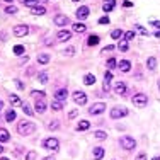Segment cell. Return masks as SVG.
<instances>
[{"label":"cell","instance_id":"6da1fadb","mask_svg":"<svg viewBox=\"0 0 160 160\" xmlns=\"http://www.w3.org/2000/svg\"><path fill=\"white\" fill-rule=\"evenodd\" d=\"M36 131V125L34 123H31V121H22L17 125V133L22 135V136H29L31 133Z\"/></svg>","mask_w":160,"mask_h":160},{"label":"cell","instance_id":"7a4b0ae2","mask_svg":"<svg viewBox=\"0 0 160 160\" xmlns=\"http://www.w3.org/2000/svg\"><path fill=\"white\" fill-rule=\"evenodd\" d=\"M119 145L123 146L125 150H133V148L136 146V141L133 140V136L125 135V136H121V138H119Z\"/></svg>","mask_w":160,"mask_h":160},{"label":"cell","instance_id":"3957f363","mask_svg":"<svg viewBox=\"0 0 160 160\" xmlns=\"http://www.w3.org/2000/svg\"><path fill=\"white\" fill-rule=\"evenodd\" d=\"M43 148H46L49 152H58V148H60V141L56 138H46L43 141Z\"/></svg>","mask_w":160,"mask_h":160},{"label":"cell","instance_id":"277c9868","mask_svg":"<svg viewBox=\"0 0 160 160\" xmlns=\"http://www.w3.org/2000/svg\"><path fill=\"white\" fill-rule=\"evenodd\" d=\"M146 102H148V97H146L143 92H138V94L133 96V104H135V106H138V107H145Z\"/></svg>","mask_w":160,"mask_h":160},{"label":"cell","instance_id":"5b68a950","mask_svg":"<svg viewBox=\"0 0 160 160\" xmlns=\"http://www.w3.org/2000/svg\"><path fill=\"white\" fill-rule=\"evenodd\" d=\"M128 116V109L126 107H112L111 109V118L112 119H121Z\"/></svg>","mask_w":160,"mask_h":160},{"label":"cell","instance_id":"8992f818","mask_svg":"<svg viewBox=\"0 0 160 160\" xmlns=\"http://www.w3.org/2000/svg\"><path fill=\"white\" fill-rule=\"evenodd\" d=\"M104 111H106V104H104V102H96V104H92L90 107H89V114H92V116H96V114H102Z\"/></svg>","mask_w":160,"mask_h":160},{"label":"cell","instance_id":"52a82bcc","mask_svg":"<svg viewBox=\"0 0 160 160\" xmlns=\"http://www.w3.org/2000/svg\"><path fill=\"white\" fill-rule=\"evenodd\" d=\"M28 34H29V26H26V24H19V26L14 28L15 38H24V36H28Z\"/></svg>","mask_w":160,"mask_h":160},{"label":"cell","instance_id":"ba28073f","mask_svg":"<svg viewBox=\"0 0 160 160\" xmlns=\"http://www.w3.org/2000/svg\"><path fill=\"white\" fill-rule=\"evenodd\" d=\"M73 102L78 104V106H85V104H87V96H85V92H82V90L73 92Z\"/></svg>","mask_w":160,"mask_h":160},{"label":"cell","instance_id":"9c48e42d","mask_svg":"<svg viewBox=\"0 0 160 160\" xmlns=\"http://www.w3.org/2000/svg\"><path fill=\"white\" fill-rule=\"evenodd\" d=\"M77 19L78 21H84V19H87L89 15H90V9L87 7V5H82V7H78L77 9Z\"/></svg>","mask_w":160,"mask_h":160},{"label":"cell","instance_id":"30bf717a","mask_svg":"<svg viewBox=\"0 0 160 160\" xmlns=\"http://www.w3.org/2000/svg\"><path fill=\"white\" fill-rule=\"evenodd\" d=\"M53 22H55L58 28H65L67 24H70V19H68V15H65V14H58V15H55Z\"/></svg>","mask_w":160,"mask_h":160},{"label":"cell","instance_id":"8fae6325","mask_svg":"<svg viewBox=\"0 0 160 160\" xmlns=\"http://www.w3.org/2000/svg\"><path fill=\"white\" fill-rule=\"evenodd\" d=\"M70 38H72V33H70V31H67V29H62V31H58V34H56V39H58L60 43L68 41Z\"/></svg>","mask_w":160,"mask_h":160},{"label":"cell","instance_id":"7c38bea8","mask_svg":"<svg viewBox=\"0 0 160 160\" xmlns=\"http://www.w3.org/2000/svg\"><path fill=\"white\" fill-rule=\"evenodd\" d=\"M67 97H68V90H67V89H58V90L55 92V99L60 101V102H65Z\"/></svg>","mask_w":160,"mask_h":160},{"label":"cell","instance_id":"4fadbf2b","mask_svg":"<svg viewBox=\"0 0 160 160\" xmlns=\"http://www.w3.org/2000/svg\"><path fill=\"white\" fill-rule=\"evenodd\" d=\"M46 109H48V104H46L44 101H36L34 111L38 112V114H43V112H46Z\"/></svg>","mask_w":160,"mask_h":160},{"label":"cell","instance_id":"5bb4252c","mask_svg":"<svg viewBox=\"0 0 160 160\" xmlns=\"http://www.w3.org/2000/svg\"><path fill=\"white\" fill-rule=\"evenodd\" d=\"M111 80H112V73L107 70L104 73V84H102V87H104V92H107L109 89H111Z\"/></svg>","mask_w":160,"mask_h":160},{"label":"cell","instance_id":"9a60e30c","mask_svg":"<svg viewBox=\"0 0 160 160\" xmlns=\"http://www.w3.org/2000/svg\"><path fill=\"white\" fill-rule=\"evenodd\" d=\"M114 7H116V0H104V4H102V10L104 12H111Z\"/></svg>","mask_w":160,"mask_h":160},{"label":"cell","instance_id":"2e32d148","mask_svg":"<svg viewBox=\"0 0 160 160\" xmlns=\"http://www.w3.org/2000/svg\"><path fill=\"white\" fill-rule=\"evenodd\" d=\"M114 92H116L118 96H125L126 94V84L125 82H118V84L114 85Z\"/></svg>","mask_w":160,"mask_h":160},{"label":"cell","instance_id":"e0dca14e","mask_svg":"<svg viewBox=\"0 0 160 160\" xmlns=\"http://www.w3.org/2000/svg\"><path fill=\"white\" fill-rule=\"evenodd\" d=\"M118 67H119V70H121V72H130V70H131V63L128 62V60H121V62L118 63Z\"/></svg>","mask_w":160,"mask_h":160},{"label":"cell","instance_id":"ac0fdd59","mask_svg":"<svg viewBox=\"0 0 160 160\" xmlns=\"http://www.w3.org/2000/svg\"><path fill=\"white\" fill-rule=\"evenodd\" d=\"M104 153H106V150L102 148V146H96V148H94V159H96V160H102Z\"/></svg>","mask_w":160,"mask_h":160},{"label":"cell","instance_id":"d6986e66","mask_svg":"<svg viewBox=\"0 0 160 160\" xmlns=\"http://www.w3.org/2000/svg\"><path fill=\"white\" fill-rule=\"evenodd\" d=\"M90 128V123L87 121V119H82V121H78V125H77V131H85V130H89Z\"/></svg>","mask_w":160,"mask_h":160},{"label":"cell","instance_id":"ffe728a7","mask_svg":"<svg viewBox=\"0 0 160 160\" xmlns=\"http://www.w3.org/2000/svg\"><path fill=\"white\" fill-rule=\"evenodd\" d=\"M9 101H10V104L12 106H21L22 107V101L19 96H15V94H9Z\"/></svg>","mask_w":160,"mask_h":160},{"label":"cell","instance_id":"44dd1931","mask_svg":"<svg viewBox=\"0 0 160 160\" xmlns=\"http://www.w3.org/2000/svg\"><path fill=\"white\" fill-rule=\"evenodd\" d=\"M31 14H34V15H44V14H46V7H43V5H36V7L31 9Z\"/></svg>","mask_w":160,"mask_h":160},{"label":"cell","instance_id":"7402d4cb","mask_svg":"<svg viewBox=\"0 0 160 160\" xmlns=\"http://www.w3.org/2000/svg\"><path fill=\"white\" fill-rule=\"evenodd\" d=\"M9 140H10L9 131L5 130V128H0V143H5V141H9Z\"/></svg>","mask_w":160,"mask_h":160},{"label":"cell","instance_id":"603a6c76","mask_svg":"<svg viewBox=\"0 0 160 160\" xmlns=\"http://www.w3.org/2000/svg\"><path fill=\"white\" fill-rule=\"evenodd\" d=\"M38 63L39 65H46V63H49V55L48 53H41V55H38Z\"/></svg>","mask_w":160,"mask_h":160},{"label":"cell","instance_id":"cb8c5ba5","mask_svg":"<svg viewBox=\"0 0 160 160\" xmlns=\"http://www.w3.org/2000/svg\"><path fill=\"white\" fill-rule=\"evenodd\" d=\"M99 41H101V38H99L97 34H90L89 39H87V44H89V46H96V44H99Z\"/></svg>","mask_w":160,"mask_h":160},{"label":"cell","instance_id":"d4e9b609","mask_svg":"<svg viewBox=\"0 0 160 160\" xmlns=\"http://www.w3.org/2000/svg\"><path fill=\"white\" fill-rule=\"evenodd\" d=\"M15 118H17V114H15L14 109H9V111L5 112V121H7V123H12V121H15Z\"/></svg>","mask_w":160,"mask_h":160},{"label":"cell","instance_id":"484cf974","mask_svg":"<svg viewBox=\"0 0 160 160\" xmlns=\"http://www.w3.org/2000/svg\"><path fill=\"white\" fill-rule=\"evenodd\" d=\"M84 84L85 85H94L96 84V77H94V73H87V75L84 77Z\"/></svg>","mask_w":160,"mask_h":160},{"label":"cell","instance_id":"4316f807","mask_svg":"<svg viewBox=\"0 0 160 160\" xmlns=\"http://www.w3.org/2000/svg\"><path fill=\"white\" fill-rule=\"evenodd\" d=\"M72 28H73V31H75V33H78V34H80V33H85L87 26H85V24H82V22H77V24H73Z\"/></svg>","mask_w":160,"mask_h":160},{"label":"cell","instance_id":"83f0119b","mask_svg":"<svg viewBox=\"0 0 160 160\" xmlns=\"http://www.w3.org/2000/svg\"><path fill=\"white\" fill-rule=\"evenodd\" d=\"M31 96H33L36 101H44V92L43 90H33L31 92Z\"/></svg>","mask_w":160,"mask_h":160},{"label":"cell","instance_id":"f1b7e54d","mask_svg":"<svg viewBox=\"0 0 160 160\" xmlns=\"http://www.w3.org/2000/svg\"><path fill=\"white\" fill-rule=\"evenodd\" d=\"M146 67H148V70H155L157 68V60H155L153 56H150V58L146 60Z\"/></svg>","mask_w":160,"mask_h":160},{"label":"cell","instance_id":"f546056e","mask_svg":"<svg viewBox=\"0 0 160 160\" xmlns=\"http://www.w3.org/2000/svg\"><path fill=\"white\" fill-rule=\"evenodd\" d=\"M123 36H125V33H123L121 29H114V31L111 33V38H112V39H119V38H123Z\"/></svg>","mask_w":160,"mask_h":160},{"label":"cell","instance_id":"4dcf8cb0","mask_svg":"<svg viewBox=\"0 0 160 160\" xmlns=\"http://www.w3.org/2000/svg\"><path fill=\"white\" fill-rule=\"evenodd\" d=\"M106 67H107L109 70H112V68H116V67H118V62H116L114 58H109V60L106 62Z\"/></svg>","mask_w":160,"mask_h":160},{"label":"cell","instance_id":"1f68e13d","mask_svg":"<svg viewBox=\"0 0 160 160\" xmlns=\"http://www.w3.org/2000/svg\"><path fill=\"white\" fill-rule=\"evenodd\" d=\"M51 109H53V111H62V109H63V102H60V101L51 102Z\"/></svg>","mask_w":160,"mask_h":160},{"label":"cell","instance_id":"d6a6232c","mask_svg":"<svg viewBox=\"0 0 160 160\" xmlns=\"http://www.w3.org/2000/svg\"><path fill=\"white\" fill-rule=\"evenodd\" d=\"M38 80H39L41 84H48V73H44V72L38 73Z\"/></svg>","mask_w":160,"mask_h":160},{"label":"cell","instance_id":"836d02e7","mask_svg":"<svg viewBox=\"0 0 160 160\" xmlns=\"http://www.w3.org/2000/svg\"><path fill=\"white\" fill-rule=\"evenodd\" d=\"M24 46H21V44H17V46H14V55H17V56H22L24 55Z\"/></svg>","mask_w":160,"mask_h":160},{"label":"cell","instance_id":"e575fe53","mask_svg":"<svg viewBox=\"0 0 160 160\" xmlns=\"http://www.w3.org/2000/svg\"><path fill=\"white\" fill-rule=\"evenodd\" d=\"M118 48H119V51H128V41H125V39H121L119 41V44H118Z\"/></svg>","mask_w":160,"mask_h":160},{"label":"cell","instance_id":"d590c367","mask_svg":"<svg viewBox=\"0 0 160 160\" xmlns=\"http://www.w3.org/2000/svg\"><path fill=\"white\" fill-rule=\"evenodd\" d=\"M133 38H135V31H126L125 36H123V39H125V41H131Z\"/></svg>","mask_w":160,"mask_h":160},{"label":"cell","instance_id":"8d00e7d4","mask_svg":"<svg viewBox=\"0 0 160 160\" xmlns=\"http://www.w3.org/2000/svg\"><path fill=\"white\" fill-rule=\"evenodd\" d=\"M94 136H96L97 140H106V138H107V133H104V131H101V130H99V131L94 133Z\"/></svg>","mask_w":160,"mask_h":160},{"label":"cell","instance_id":"74e56055","mask_svg":"<svg viewBox=\"0 0 160 160\" xmlns=\"http://www.w3.org/2000/svg\"><path fill=\"white\" fill-rule=\"evenodd\" d=\"M22 111H24V114H28V116H33V114H34V111H33V109H31L28 104L22 106Z\"/></svg>","mask_w":160,"mask_h":160},{"label":"cell","instance_id":"f35d334b","mask_svg":"<svg viewBox=\"0 0 160 160\" xmlns=\"http://www.w3.org/2000/svg\"><path fill=\"white\" fill-rule=\"evenodd\" d=\"M24 5H29V7H36L38 5V0H22Z\"/></svg>","mask_w":160,"mask_h":160},{"label":"cell","instance_id":"ab89813d","mask_svg":"<svg viewBox=\"0 0 160 160\" xmlns=\"http://www.w3.org/2000/svg\"><path fill=\"white\" fill-rule=\"evenodd\" d=\"M65 55H67V56H73V55H75V48H73V46H68V48L65 49Z\"/></svg>","mask_w":160,"mask_h":160},{"label":"cell","instance_id":"60d3db41","mask_svg":"<svg viewBox=\"0 0 160 160\" xmlns=\"http://www.w3.org/2000/svg\"><path fill=\"white\" fill-rule=\"evenodd\" d=\"M135 28L138 29V31H140V33H141V34H143V36H148V31H146V29L143 28V26H140V24H136Z\"/></svg>","mask_w":160,"mask_h":160},{"label":"cell","instance_id":"b9f144b4","mask_svg":"<svg viewBox=\"0 0 160 160\" xmlns=\"http://www.w3.org/2000/svg\"><path fill=\"white\" fill-rule=\"evenodd\" d=\"M58 126H60V123H58V121H51V123H48V128H49V130H56Z\"/></svg>","mask_w":160,"mask_h":160},{"label":"cell","instance_id":"7bdbcfd3","mask_svg":"<svg viewBox=\"0 0 160 160\" xmlns=\"http://www.w3.org/2000/svg\"><path fill=\"white\" fill-rule=\"evenodd\" d=\"M99 24L107 26V24H109V17H107V15H106V17H101V19H99Z\"/></svg>","mask_w":160,"mask_h":160},{"label":"cell","instance_id":"ee69618b","mask_svg":"<svg viewBox=\"0 0 160 160\" xmlns=\"http://www.w3.org/2000/svg\"><path fill=\"white\" fill-rule=\"evenodd\" d=\"M5 12H7V14H15V12H17V9H15L14 5H9V7L5 9Z\"/></svg>","mask_w":160,"mask_h":160},{"label":"cell","instance_id":"f6af8a7d","mask_svg":"<svg viewBox=\"0 0 160 160\" xmlns=\"http://www.w3.org/2000/svg\"><path fill=\"white\" fill-rule=\"evenodd\" d=\"M26 160H36V152H29L26 155Z\"/></svg>","mask_w":160,"mask_h":160},{"label":"cell","instance_id":"bcb514c9","mask_svg":"<svg viewBox=\"0 0 160 160\" xmlns=\"http://www.w3.org/2000/svg\"><path fill=\"white\" fill-rule=\"evenodd\" d=\"M15 85H17V89H19V90H24V84H22L21 80H17V78H15Z\"/></svg>","mask_w":160,"mask_h":160},{"label":"cell","instance_id":"7dc6e473","mask_svg":"<svg viewBox=\"0 0 160 160\" xmlns=\"http://www.w3.org/2000/svg\"><path fill=\"white\" fill-rule=\"evenodd\" d=\"M77 114H78V111H77V109H75V111H70L68 118H70V119H73V118H75V116H77Z\"/></svg>","mask_w":160,"mask_h":160},{"label":"cell","instance_id":"c3c4849f","mask_svg":"<svg viewBox=\"0 0 160 160\" xmlns=\"http://www.w3.org/2000/svg\"><path fill=\"white\" fill-rule=\"evenodd\" d=\"M135 160H146V153H140V155Z\"/></svg>","mask_w":160,"mask_h":160},{"label":"cell","instance_id":"681fc988","mask_svg":"<svg viewBox=\"0 0 160 160\" xmlns=\"http://www.w3.org/2000/svg\"><path fill=\"white\" fill-rule=\"evenodd\" d=\"M112 49H114V46H112V44H107V46L102 49V51H106V53H107V51H112Z\"/></svg>","mask_w":160,"mask_h":160},{"label":"cell","instance_id":"f907efd6","mask_svg":"<svg viewBox=\"0 0 160 160\" xmlns=\"http://www.w3.org/2000/svg\"><path fill=\"white\" fill-rule=\"evenodd\" d=\"M150 24H152L153 28H157V29L160 28V21H152V22H150Z\"/></svg>","mask_w":160,"mask_h":160},{"label":"cell","instance_id":"816d5d0a","mask_svg":"<svg viewBox=\"0 0 160 160\" xmlns=\"http://www.w3.org/2000/svg\"><path fill=\"white\" fill-rule=\"evenodd\" d=\"M123 5H125V7H133V4H131V2H128V0H126Z\"/></svg>","mask_w":160,"mask_h":160},{"label":"cell","instance_id":"f5cc1de1","mask_svg":"<svg viewBox=\"0 0 160 160\" xmlns=\"http://www.w3.org/2000/svg\"><path fill=\"white\" fill-rule=\"evenodd\" d=\"M43 160H55V157H44Z\"/></svg>","mask_w":160,"mask_h":160},{"label":"cell","instance_id":"db71d44e","mask_svg":"<svg viewBox=\"0 0 160 160\" xmlns=\"http://www.w3.org/2000/svg\"><path fill=\"white\" fill-rule=\"evenodd\" d=\"M155 38H160V31H157V33H155Z\"/></svg>","mask_w":160,"mask_h":160},{"label":"cell","instance_id":"11a10c76","mask_svg":"<svg viewBox=\"0 0 160 160\" xmlns=\"http://www.w3.org/2000/svg\"><path fill=\"white\" fill-rule=\"evenodd\" d=\"M152 160H160V155H157V157H153Z\"/></svg>","mask_w":160,"mask_h":160},{"label":"cell","instance_id":"9f6ffc18","mask_svg":"<svg viewBox=\"0 0 160 160\" xmlns=\"http://www.w3.org/2000/svg\"><path fill=\"white\" fill-rule=\"evenodd\" d=\"M2 106H4V102H2V99H0V111H2Z\"/></svg>","mask_w":160,"mask_h":160},{"label":"cell","instance_id":"6f0895ef","mask_svg":"<svg viewBox=\"0 0 160 160\" xmlns=\"http://www.w3.org/2000/svg\"><path fill=\"white\" fill-rule=\"evenodd\" d=\"M0 160H10V159H7V157H2V159H0Z\"/></svg>","mask_w":160,"mask_h":160},{"label":"cell","instance_id":"680465c9","mask_svg":"<svg viewBox=\"0 0 160 160\" xmlns=\"http://www.w3.org/2000/svg\"><path fill=\"white\" fill-rule=\"evenodd\" d=\"M2 152H4V146L0 145V153H2Z\"/></svg>","mask_w":160,"mask_h":160},{"label":"cell","instance_id":"91938a15","mask_svg":"<svg viewBox=\"0 0 160 160\" xmlns=\"http://www.w3.org/2000/svg\"><path fill=\"white\" fill-rule=\"evenodd\" d=\"M5 2H12V0H5Z\"/></svg>","mask_w":160,"mask_h":160},{"label":"cell","instance_id":"94428289","mask_svg":"<svg viewBox=\"0 0 160 160\" xmlns=\"http://www.w3.org/2000/svg\"><path fill=\"white\" fill-rule=\"evenodd\" d=\"M73 2H80V0H73Z\"/></svg>","mask_w":160,"mask_h":160}]
</instances>
